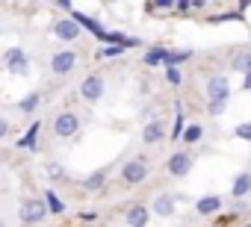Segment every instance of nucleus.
I'll return each mask as SVG.
<instances>
[{
  "label": "nucleus",
  "instance_id": "nucleus-1",
  "mask_svg": "<svg viewBox=\"0 0 251 227\" xmlns=\"http://www.w3.org/2000/svg\"><path fill=\"white\" fill-rule=\"evenodd\" d=\"M148 177H151V165H148V159H142V157L127 159V162L121 165V183H124V186H142Z\"/></svg>",
  "mask_w": 251,
  "mask_h": 227
},
{
  "label": "nucleus",
  "instance_id": "nucleus-2",
  "mask_svg": "<svg viewBox=\"0 0 251 227\" xmlns=\"http://www.w3.org/2000/svg\"><path fill=\"white\" fill-rule=\"evenodd\" d=\"M48 204L45 201H39V198H24L21 201V209H18V218H21V224H42L45 218H48Z\"/></svg>",
  "mask_w": 251,
  "mask_h": 227
},
{
  "label": "nucleus",
  "instance_id": "nucleus-3",
  "mask_svg": "<svg viewBox=\"0 0 251 227\" xmlns=\"http://www.w3.org/2000/svg\"><path fill=\"white\" fill-rule=\"evenodd\" d=\"M77 130H80V115H77V112H56L53 133L59 139H71V136H77Z\"/></svg>",
  "mask_w": 251,
  "mask_h": 227
},
{
  "label": "nucleus",
  "instance_id": "nucleus-4",
  "mask_svg": "<svg viewBox=\"0 0 251 227\" xmlns=\"http://www.w3.org/2000/svg\"><path fill=\"white\" fill-rule=\"evenodd\" d=\"M103 89H106L103 77H100V74H89V77L80 83V97H83V100H89V103H95V100H100V97H103Z\"/></svg>",
  "mask_w": 251,
  "mask_h": 227
},
{
  "label": "nucleus",
  "instance_id": "nucleus-5",
  "mask_svg": "<svg viewBox=\"0 0 251 227\" xmlns=\"http://www.w3.org/2000/svg\"><path fill=\"white\" fill-rule=\"evenodd\" d=\"M74 65H77V53H74V50H59V53H53V56H50V71H53L56 77L71 74V71H74Z\"/></svg>",
  "mask_w": 251,
  "mask_h": 227
},
{
  "label": "nucleus",
  "instance_id": "nucleus-6",
  "mask_svg": "<svg viewBox=\"0 0 251 227\" xmlns=\"http://www.w3.org/2000/svg\"><path fill=\"white\" fill-rule=\"evenodd\" d=\"M166 168H169L172 177H186V174L192 171V154H189V151H177V154H172L169 162H166Z\"/></svg>",
  "mask_w": 251,
  "mask_h": 227
},
{
  "label": "nucleus",
  "instance_id": "nucleus-7",
  "mask_svg": "<svg viewBox=\"0 0 251 227\" xmlns=\"http://www.w3.org/2000/svg\"><path fill=\"white\" fill-rule=\"evenodd\" d=\"M53 33H56V39H59V42H77V39H80V33H83V27L68 15V18H59V21L53 24Z\"/></svg>",
  "mask_w": 251,
  "mask_h": 227
},
{
  "label": "nucleus",
  "instance_id": "nucleus-8",
  "mask_svg": "<svg viewBox=\"0 0 251 227\" xmlns=\"http://www.w3.org/2000/svg\"><path fill=\"white\" fill-rule=\"evenodd\" d=\"M3 59H6V68H9L12 74H18V77H24V74L30 71V62H27V53H24L21 47H9Z\"/></svg>",
  "mask_w": 251,
  "mask_h": 227
},
{
  "label": "nucleus",
  "instance_id": "nucleus-9",
  "mask_svg": "<svg viewBox=\"0 0 251 227\" xmlns=\"http://www.w3.org/2000/svg\"><path fill=\"white\" fill-rule=\"evenodd\" d=\"M207 97H210V100H227V97H230V83H227V77H222V74L210 77V80H207Z\"/></svg>",
  "mask_w": 251,
  "mask_h": 227
},
{
  "label": "nucleus",
  "instance_id": "nucleus-10",
  "mask_svg": "<svg viewBox=\"0 0 251 227\" xmlns=\"http://www.w3.org/2000/svg\"><path fill=\"white\" fill-rule=\"evenodd\" d=\"M124 218H127V227H145L148 218H151V209H148L145 204H133Z\"/></svg>",
  "mask_w": 251,
  "mask_h": 227
},
{
  "label": "nucleus",
  "instance_id": "nucleus-11",
  "mask_svg": "<svg viewBox=\"0 0 251 227\" xmlns=\"http://www.w3.org/2000/svg\"><path fill=\"white\" fill-rule=\"evenodd\" d=\"M71 18H74V21H77V24H80L83 30H89V33H95V39H98V42H103V36H106V30H103V27H100V24H98L95 18H89V15H83V12H74V9H71Z\"/></svg>",
  "mask_w": 251,
  "mask_h": 227
},
{
  "label": "nucleus",
  "instance_id": "nucleus-12",
  "mask_svg": "<svg viewBox=\"0 0 251 227\" xmlns=\"http://www.w3.org/2000/svg\"><path fill=\"white\" fill-rule=\"evenodd\" d=\"M154 215H160V218H172L175 215V198L172 195H157L154 198Z\"/></svg>",
  "mask_w": 251,
  "mask_h": 227
},
{
  "label": "nucleus",
  "instance_id": "nucleus-13",
  "mask_svg": "<svg viewBox=\"0 0 251 227\" xmlns=\"http://www.w3.org/2000/svg\"><path fill=\"white\" fill-rule=\"evenodd\" d=\"M163 139H166V130H163V124H160V121L145 124V130H142V142H145V145H160Z\"/></svg>",
  "mask_w": 251,
  "mask_h": 227
},
{
  "label": "nucleus",
  "instance_id": "nucleus-14",
  "mask_svg": "<svg viewBox=\"0 0 251 227\" xmlns=\"http://www.w3.org/2000/svg\"><path fill=\"white\" fill-rule=\"evenodd\" d=\"M248 192H251V174H248V171H242V174H236V177H233L230 195H233V198H245Z\"/></svg>",
  "mask_w": 251,
  "mask_h": 227
},
{
  "label": "nucleus",
  "instance_id": "nucleus-15",
  "mask_svg": "<svg viewBox=\"0 0 251 227\" xmlns=\"http://www.w3.org/2000/svg\"><path fill=\"white\" fill-rule=\"evenodd\" d=\"M103 183H106V168H98V171H92V174L83 180V189H86V192H100Z\"/></svg>",
  "mask_w": 251,
  "mask_h": 227
},
{
  "label": "nucleus",
  "instance_id": "nucleus-16",
  "mask_svg": "<svg viewBox=\"0 0 251 227\" xmlns=\"http://www.w3.org/2000/svg\"><path fill=\"white\" fill-rule=\"evenodd\" d=\"M195 209H198L201 215H213V212L222 209V198H219V195H207V198H201V201L195 204Z\"/></svg>",
  "mask_w": 251,
  "mask_h": 227
},
{
  "label": "nucleus",
  "instance_id": "nucleus-17",
  "mask_svg": "<svg viewBox=\"0 0 251 227\" xmlns=\"http://www.w3.org/2000/svg\"><path fill=\"white\" fill-rule=\"evenodd\" d=\"M39 130H42V121L36 118V121L27 127V136L18 139V148H33V151H36V145H39Z\"/></svg>",
  "mask_w": 251,
  "mask_h": 227
},
{
  "label": "nucleus",
  "instance_id": "nucleus-18",
  "mask_svg": "<svg viewBox=\"0 0 251 227\" xmlns=\"http://www.w3.org/2000/svg\"><path fill=\"white\" fill-rule=\"evenodd\" d=\"M39 103H42V94H39V91H30V94H24V97L18 100V109L24 112V115H33V112L39 109Z\"/></svg>",
  "mask_w": 251,
  "mask_h": 227
},
{
  "label": "nucleus",
  "instance_id": "nucleus-19",
  "mask_svg": "<svg viewBox=\"0 0 251 227\" xmlns=\"http://www.w3.org/2000/svg\"><path fill=\"white\" fill-rule=\"evenodd\" d=\"M45 204H48V209H50L53 215H62V212H65V201H62L53 189H48V192H45Z\"/></svg>",
  "mask_w": 251,
  "mask_h": 227
},
{
  "label": "nucleus",
  "instance_id": "nucleus-20",
  "mask_svg": "<svg viewBox=\"0 0 251 227\" xmlns=\"http://www.w3.org/2000/svg\"><path fill=\"white\" fill-rule=\"evenodd\" d=\"M201 136H204V127H201V124H186V130H183V136H180V139H183L186 145H195Z\"/></svg>",
  "mask_w": 251,
  "mask_h": 227
},
{
  "label": "nucleus",
  "instance_id": "nucleus-21",
  "mask_svg": "<svg viewBox=\"0 0 251 227\" xmlns=\"http://www.w3.org/2000/svg\"><path fill=\"white\" fill-rule=\"evenodd\" d=\"M230 68H233V71H242V74H248V71H251V50H245V53H236V59L230 62Z\"/></svg>",
  "mask_w": 251,
  "mask_h": 227
},
{
  "label": "nucleus",
  "instance_id": "nucleus-22",
  "mask_svg": "<svg viewBox=\"0 0 251 227\" xmlns=\"http://www.w3.org/2000/svg\"><path fill=\"white\" fill-rule=\"evenodd\" d=\"M166 56H169L166 47H151V50L145 53V65H160V62H166Z\"/></svg>",
  "mask_w": 251,
  "mask_h": 227
},
{
  "label": "nucleus",
  "instance_id": "nucleus-23",
  "mask_svg": "<svg viewBox=\"0 0 251 227\" xmlns=\"http://www.w3.org/2000/svg\"><path fill=\"white\" fill-rule=\"evenodd\" d=\"M183 130H186V124H183V112L177 109V118H175V127L169 130V139H172V142H177V139L183 136Z\"/></svg>",
  "mask_w": 251,
  "mask_h": 227
},
{
  "label": "nucleus",
  "instance_id": "nucleus-24",
  "mask_svg": "<svg viewBox=\"0 0 251 227\" xmlns=\"http://www.w3.org/2000/svg\"><path fill=\"white\" fill-rule=\"evenodd\" d=\"M189 56H192V50H169L166 65H180V62H186Z\"/></svg>",
  "mask_w": 251,
  "mask_h": 227
},
{
  "label": "nucleus",
  "instance_id": "nucleus-25",
  "mask_svg": "<svg viewBox=\"0 0 251 227\" xmlns=\"http://www.w3.org/2000/svg\"><path fill=\"white\" fill-rule=\"evenodd\" d=\"M166 80H169L172 86H180V83H183V74H180V68H177V65H169V68H166Z\"/></svg>",
  "mask_w": 251,
  "mask_h": 227
},
{
  "label": "nucleus",
  "instance_id": "nucleus-26",
  "mask_svg": "<svg viewBox=\"0 0 251 227\" xmlns=\"http://www.w3.org/2000/svg\"><path fill=\"white\" fill-rule=\"evenodd\" d=\"M121 50H127V47H121V45H106V47L98 53V59H106V56H118Z\"/></svg>",
  "mask_w": 251,
  "mask_h": 227
},
{
  "label": "nucleus",
  "instance_id": "nucleus-27",
  "mask_svg": "<svg viewBox=\"0 0 251 227\" xmlns=\"http://www.w3.org/2000/svg\"><path fill=\"white\" fill-rule=\"evenodd\" d=\"M225 106H227V100H210V106H207V112L216 118V115H222L225 112Z\"/></svg>",
  "mask_w": 251,
  "mask_h": 227
},
{
  "label": "nucleus",
  "instance_id": "nucleus-28",
  "mask_svg": "<svg viewBox=\"0 0 251 227\" xmlns=\"http://www.w3.org/2000/svg\"><path fill=\"white\" fill-rule=\"evenodd\" d=\"M210 21H213V24H222V21H242V12H230V15H213Z\"/></svg>",
  "mask_w": 251,
  "mask_h": 227
},
{
  "label": "nucleus",
  "instance_id": "nucleus-29",
  "mask_svg": "<svg viewBox=\"0 0 251 227\" xmlns=\"http://www.w3.org/2000/svg\"><path fill=\"white\" fill-rule=\"evenodd\" d=\"M233 133H236V139H245V142H251V121H248V124H239Z\"/></svg>",
  "mask_w": 251,
  "mask_h": 227
},
{
  "label": "nucleus",
  "instance_id": "nucleus-30",
  "mask_svg": "<svg viewBox=\"0 0 251 227\" xmlns=\"http://www.w3.org/2000/svg\"><path fill=\"white\" fill-rule=\"evenodd\" d=\"M48 174H50L53 180H59V177L65 174V168H62V165H53V162H50V165H48Z\"/></svg>",
  "mask_w": 251,
  "mask_h": 227
},
{
  "label": "nucleus",
  "instance_id": "nucleus-31",
  "mask_svg": "<svg viewBox=\"0 0 251 227\" xmlns=\"http://www.w3.org/2000/svg\"><path fill=\"white\" fill-rule=\"evenodd\" d=\"M9 130H12V127H9V121H6V118H0V139L9 136Z\"/></svg>",
  "mask_w": 251,
  "mask_h": 227
},
{
  "label": "nucleus",
  "instance_id": "nucleus-32",
  "mask_svg": "<svg viewBox=\"0 0 251 227\" xmlns=\"http://www.w3.org/2000/svg\"><path fill=\"white\" fill-rule=\"evenodd\" d=\"M189 6H192V0H177V9H180V12H186Z\"/></svg>",
  "mask_w": 251,
  "mask_h": 227
},
{
  "label": "nucleus",
  "instance_id": "nucleus-33",
  "mask_svg": "<svg viewBox=\"0 0 251 227\" xmlns=\"http://www.w3.org/2000/svg\"><path fill=\"white\" fill-rule=\"evenodd\" d=\"M242 89H245V91H251V71L245 74V80H242Z\"/></svg>",
  "mask_w": 251,
  "mask_h": 227
},
{
  "label": "nucleus",
  "instance_id": "nucleus-34",
  "mask_svg": "<svg viewBox=\"0 0 251 227\" xmlns=\"http://www.w3.org/2000/svg\"><path fill=\"white\" fill-rule=\"evenodd\" d=\"M56 3H59L62 9H68V12H71V0H56Z\"/></svg>",
  "mask_w": 251,
  "mask_h": 227
},
{
  "label": "nucleus",
  "instance_id": "nucleus-35",
  "mask_svg": "<svg viewBox=\"0 0 251 227\" xmlns=\"http://www.w3.org/2000/svg\"><path fill=\"white\" fill-rule=\"evenodd\" d=\"M157 6H163V9H166V6H172V0H157Z\"/></svg>",
  "mask_w": 251,
  "mask_h": 227
},
{
  "label": "nucleus",
  "instance_id": "nucleus-36",
  "mask_svg": "<svg viewBox=\"0 0 251 227\" xmlns=\"http://www.w3.org/2000/svg\"><path fill=\"white\" fill-rule=\"evenodd\" d=\"M0 165H3V154H0Z\"/></svg>",
  "mask_w": 251,
  "mask_h": 227
},
{
  "label": "nucleus",
  "instance_id": "nucleus-37",
  "mask_svg": "<svg viewBox=\"0 0 251 227\" xmlns=\"http://www.w3.org/2000/svg\"><path fill=\"white\" fill-rule=\"evenodd\" d=\"M0 227H6V224H3V218H0Z\"/></svg>",
  "mask_w": 251,
  "mask_h": 227
}]
</instances>
